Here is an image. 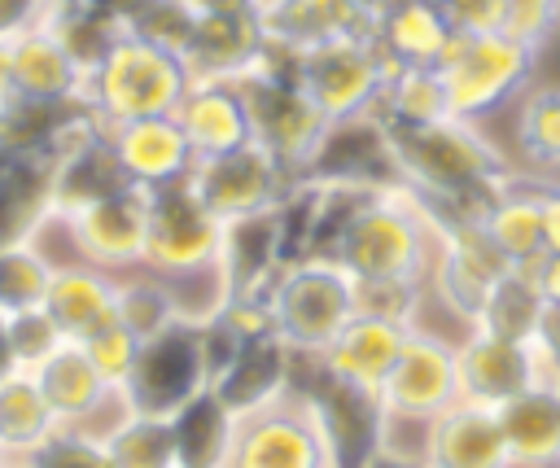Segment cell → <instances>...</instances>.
I'll return each mask as SVG.
<instances>
[{"instance_id":"1","label":"cell","mask_w":560,"mask_h":468,"mask_svg":"<svg viewBox=\"0 0 560 468\" xmlns=\"http://www.w3.org/2000/svg\"><path fill=\"white\" fill-rule=\"evenodd\" d=\"M385 149L394 179L407 184L438 219H477L486 201L521 175L508 144H499L486 122L451 114L424 127H385Z\"/></svg>"},{"instance_id":"2","label":"cell","mask_w":560,"mask_h":468,"mask_svg":"<svg viewBox=\"0 0 560 468\" xmlns=\"http://www.w3.org/2000/svg\"><path fill=\"white\" fill-rule=\"evenodd\" d=\"M328 254L354 280L429 284L433 254H438V214L407 184L385 179L354 201Z\"/></svg>"},{"instance_id":"3","label":"cell","mask_w":560,"mask_h":468,"mask_svg":"<svg viewBox=\"0 0 560 468\" xmlns=\"http://www.w3.org/2000/svg\"><path fill=\"white\" fill-rule=\"evenodd\" d=\"M188 83H192V70H188L184 52L122 26L114 35V44L88 70L83 101L105 127H114V122H131V118L175 114Z\"/></svg>"},{"instance_id":"4","label":"cell","mask_w":560,"mask_h":468,"mask_svg":"<svg viewBox=\"0 0 560 468\" xmlns=\"http://www.w3.org/2000/svg\"><path fill=\"white\" fill-rule=\"evenodd\" d=\"M271 315V332L302 359H315L359 315L354 276L332 254H298L276 267L258 289Z\"/></svg>"},{"instance_id":"5","label":"cell","mask_w":560,"mask_h":468,"mask_svg":"<svg viewBox=\"0 0 560 468\" xmlns=\"http://www.w3.org/2000/svg\"><path fill=\"white\" fill-rule=\"evenodd\" d=\"M438 74L446 87L451 118L490 127V118L508 114L521 101V92L542 74V52L508 31H486V35L455 31L438 61Z\"/></svg>"},{"instance_id":"6","label":"cell","mask_w":560,"mask_h":468,"mask_svg":"<svg viewBox=\"0 0 560 468\" xmlns=\"http://www.w3.org/2000/svg\"><path fill=\"white\" fill-rule=\"evenodd\" d=\"M223 468H341L315 394L289 381L267 402L236 411Z\"/></svg>"},{"instance_id":"7","label":"cell","mask_w":560,"mask_h":468,"mask_svg":"<svg viewBox=\"0 0 560 468\" xmlns=\"http://www.w3.org/2000/svg\"><path fill=\"white\" fill-rule=\"evenodd\" d=\"M236 87H241V96H245L254 140H258L262 149H271V153L280 157V166H284L293 179H302V175L315 166V157H319V149H324L332 122H328V118L306 101V92L293 83L289 57H280V52L267 48V52L236 79Z\"/></svg>"},{"instance_id":"8","label":"cell","mask_w":560,"mask_h":468,"mask_svg":"<svg viewBox=\"0 0 560 468\" xmlns=\"http://www.w3.org/2000/svg\"><path fill=\"white\" fill-rule=\"evenodd\" d=\"M289 74L306 92V101L337 127L354 118H376L394 61L381 52L372 31H359L289 57Z\"/></svg>"},{"instance_id":"9","label":"cell","mask_w":560,"mask_h":468,"mask_svg":"<svg viewBox=\"0 0 560 468\" xmlns=\"http://www.w3.org/2000/svg\"><path fill=\"white\" fill-rule=\"evenodd\" d=\"M48 227L66 245V262H92L114 276L144 267V241H149V188H118L96 201L48 210Z\"/></svg>"},{"instance_id":"10","label":"cell","mask_w":560,"mask_h":468,"mask_svg":"<svg viewBox=\"0 0 560 468\" xmlns=\"http://www.w3.org/2000/svg\"><path fill=\"white\" fill-rule=\"evenodd\" d=\"M118 389H122V402L140 416H175L188 398L210 389L201 324L175 319L162 332L144 337L136 350V363Z\"/></svg>"},{"instance_id":"11","label":"cell","mask_w":560,"mask_h":468,"mask_svg":"<svg viewBox=\"0 0 560 468\" xmlns=\"http://www.w3.org/2000/svg\"><path fill=\"white\" fill-rule=\"evenodd\" d=\"M223 236L228 223H219L201 197L179 184L149 188V241H144V267L158 271L162 280H179L206 267L223 262Z\"/></svg>"},{"instance_id":"12","label":"cell","mask_w":560,"mask_h":468,"mask_svg":"<svg viewBox=\"0 0 560 468\" xmlns=\"http://www.w3.org/2000/svg\"><path fill=\"white\" fill-rule=\"evenodd\" d=\"M289 184H293V175L258 140H245L228 153L197 157L188 171V188L201 197V206L219 223H241V219L276 210L284 201Z\"/></svg>"},{"instance_id":"13","label":"cell","mask_w":560,"mask_h":468,"mask_svg":"<svg viewBox=\"0 0 560 468\" xmlns=\"http://www.w3.org/2000/svg\"><path fill=\"white\" fill-rule=\"evenodd\" d=\"M512 271L477 219H438V254L429 271V302H438L464 332L472 328L490 289Z\"/></svg>"},{"instance_id":"14","label":"cell","mask_w":560,"mask_h":468,"mask_svg":"<svg viewBox=\"0 0 560 468\" xmlns=\"http://www.w3.org/2000/svg\"><path fill=\"white\" fill-rule=\"evenodd\" d=\"M376 398H381V411L394 420L433 424L442 411H451L459 402L455 341L429 324H411L394 367L385 372V381L376 389Z\"/></svg>"},{"instance_id":"15","label":"cell","mask_w":560,"mask_h":468,"mask_svg":"<svg viewBox=\"0 0 560 468\" xmlns=\"http://www.w3.org/2000/svg\"><path fill=\"white\" fill-rule=\"evenodd\" d=\"M455 367H459V402H477V407H503L521 389L547 385V367L534 341H512L486 328H468L455 341Z\"/></svg>"},{"instance_id":"16","label":"cell","mask_w":560,"mask_h":468,"mask_svg":"<svg viewBox=\"0 0 560 468\" xmlns=\"http://www.w3.org/2000/svg\"><path fill=\"white\" fill-rule=\"evenodd\" d=\"M83 61L61 44L48 22L0 44V92H18L44 105H70L83 101Z\"/></svg>"},{"instance_id":"17","label":"cell","mask_w":560,"mask_h":468,"mask_svg":"<svg viewBox=\"0 0 560 468\" xmlns=\"http://www.w3.org/2000/svg\"><path fill=\"white\" fill-rule=\"evenodd\" d=\"M31 376H35V385H39L48 411L57 416V424H83V429L96 433V429H101V416L122 402L118 385H109V381L96 372V363L88 359V350H83L79 341H61L48 359H39V363L31 367ZM96 437H101V433H96Z\"/></svg>"},{"instance_id":"18","label":"cell","mask_w":560,"mask_h":468,"mask_svg":"<svg viewBox=\"0 0 560 468\" xmlns=\"http://www.w3.org/2000/svg\"><path fill=\"white\" fill-rule=\"evenodd\" d=\"M114 157L122 166V175L136 188H162V184H179L188 179L197 153L184 136V127L175 122V114H153V118H131V122H114L105 127Z\"/></svg>"},{"instance_id":"19","label":"cell","mask_w":560,"mask_h":468,"mask_svg":"<svg viewBox=\"0 0 560 468\" xmlns=\"http://www.w3.org/2000/svg\"><path fill=\"white\" fill-rule=\"evenodd\" d=\"M267 52L254 9H192L184 61L192 79H241Z\"/></svg>"},{"instance_id":"20","label":"cell","mask_w":560,"mask_h":468,"mask_svg":"<svg viewBox=\"0 0 560 468\" xmlns=\"http://www.w3.org/2000/svg\"><path fill=\"white\" fill-rule=\"evenodd\" d=\"M407 328H411V324H402V319H385V315L359 311V315L332 337V346H328L324 354H315V363H319V372H328L332 381L376 394L381 381H385V372L394 367L402 341H407Z\"/></svg>"},{"instance_id":"21","label":"cell","mask_w":560,"mask_h":468,"mask_svg":"<svg viewBox=\"0 0 560 468\" xmlns=\"http://www.w3.org/2000/svg\"><path fill=\"white\" fill-rule=\"evenodd\" d=\"M254 13L267 48L280 57H298L315 44L372 31V22L350 0H258Z\"/></svg>"},{"instance_id":"22","label":"cell","mask_w":560,"mask_h":468,"mask_svg":"<svg viewBox=\"0 0 560 468\" xmlns=\"http://www.w3.org/2000/svg\"><path fill=\"white\" fill-rule=\"evenodd\" d=\"M424 468H512L494 407L455 402L429 424Z\"/></svg>"},{"instance_id":"23","label":"cell","mask_w":560,"mask_h":468,"mask_svg":"<svg viewBox=\"0 0 560 468\" xmlns=\"http://www.w3.org/2000/svg\"><path fill=\"white\" fill-rule=\"evenodd\" d=\"M175 122L184 127L197 157L228 153V149L254 140L249 109H245L236 79H192L184 101L175 105Z\"/></svg>"},{"instance_id":"24","label":"cell","mask_w":560,"mask_h":468,"mask_svg":"<svg viewBox=\"0 0 560 468\" xmlns=\"http://www.w3.org/2000/svg\"><path fill=\"white\" fill-rule=\"evenodd\" d=\"M289 381H293V350L276 332H249L219 363V372L210 376V389L232 411H249L271 394H280Z\"/></svg>"},{"instance_id":"25","label":"cell","mask_w":560,"mask_h":468,"mask_svg":"<svg viewBox=\"0 0 560 468\" xmlns=\"http://www.w3.org/2000/svg\"><path fill=\"white\" fill-rule=\"evenodd\" d=\"M44 311L61 328L66 341H83L101 324L118 319V276L92 262H57Z\"/></svg>"},{"instance_id":"26","label":"cell","mask_w":560,"mask_h":468,"mask_svg":"<svg viewBox=\"0 0 560 468\" xmlns=\"http://www.w3.org/2000/svg\"><path fill=\"white\" fill-rule=\"evenodd\" d=\"M508 153L525 175L560 179V79H534L508 109Z\"/></svg>"},{"instance_id":"27","label":"cell","mask_w":560,"mask_h":468,"mask_svg":"<svg viewBox=\"0 0 560 468\" xmlns=\"http://www.w3.org/2000/svg\"><path fill=\"white\" fill-rule=\"evenodd\" d=\"M481 232L499 245V254L512 262V267H534L542 254H547V241H542V201H538V184L534 175H516L508 179L490 201L486 210L477 214Z\"/></svg>"},{"instance_id":"28","label":"cell","mask_w":560,"mask_h":468,"mask_svg":"<svg viewBox=\"0 0 560 468\" xmlns=\"http://www.w3.org/2000/svg\"><path fill=\"white\" fill-rule=\"evenodd\" d=\"M455 26L438 9V0H389L372 17V39L398 66H438Z\"/></svg>"},{"instance_id":"29","label":"cell","mask_w":560,"mask_h":468,"mask_svg":"<svg viewBox=\"0 0 560 468\" xmlns=\"http://www.w3.org/2000/svg\"><path fill=\"white\" fill-rule=\"evenodd\" d=\"M494 411L512 468H560V394L551 385H529Z\"/></svg>"},{"instance_id":"30","label":"cell","mask_w":560,"mask_h":468,"mask_svg":"<svg viewBox=\"0 0 560 468\" xmlns=\"http://www.w3.org/2000/svg\"><path fill=\"white\" fill-rule=\"evenodd\" d=\"M52 206V157L0 149V241L35 232Z\"/></svg>"},{"instance_id":"31","label":"cell","mask_w":560,"mask_h":468,"mask_svg":"<svg viewBox=\"0 0 560 468\" xmlns=\"http://www.w3.org/2000/svg\"><path fill=\"white\" fill-rule=\"evenodd\" d=\"M232 424H236V411L214 389H201L197 398H188L171 416L179 468H223V455L232 446Z\"/></svg>"},{"instance_id":"32","label":"cell","mask_w":560,"mask_h":468,"mask_svg":"<svg viewBox=\"0 0 560 468\" xmlns=\"http://www.w3.org/2000/svg\"><path fill=\"white\" fill-rule=\"evenodd\" d=\"M52 429H57V416L48 411L35 376L22 367L0 376V455L26 459Z\"/></svg>"},{"instance_id":"33","label":"cell","mask_w":560,"mask_h":468,"mask_svg":"<svg viewBox=\"0 0 560 468\" xmlns=\"http://www.w3.org/2000/svg\"><path fill=\"white\" fill-rule=\"evenodd\" d=\"M52 271H57V258L39 245L35 232L0 241V315L44 306Z\"/></svg>"},{"instance_id":"34","label":"cell","mask_w":560,"mask_h":468,"mask_svg":"<svg viewBox=\"0 0 560 468\" xmlns=\"http://www.w3.org/2000/svg\"><path fill=\"white\" fill-rule=\"evenodd\" d=\"M446 114L451 109H446V87H442L438 66H398L389 74L381 109H376V118L385 127H424Z\"/></svg>"},{"instance_id":"35","label":"cell","mask_w":560,"mask_h":468,"mask_svg":"<svg viewBox=\"0 0 560 468\" xmlns=\"http://www.w3.org/2000/svg\"><path fill=\"white\" fill-rule=\"evenodd\" d=\"M538 315H542V293H538L529 267H512L481 302L472 328H486V332H499L512 341H534Z\"/></svg>"},{"instance_id":"36","label":"cell","mask_w":560,"mask_h":468,"mask_svg":"<svg viewBox=\"0 0 560 468\" xmlns=\"http://www.w3.org/2000/svg\"><path fill=\"white\" fill-rule=\"evenodd\" d=\"M105 451H109L114 468H179L171 416H140V411H127V416L105 433Z\"/></svg>"},{"instance_id":"37","label":"cell","mask_w":560,"mask_h":468,"mask_svg":"<svg viewBox=\"0 0 560 468\" xmlns=\"http://www.w3.org/2000/svg\"><path fill=\"white\" fill-rule=\"evenodd\" d=\"M118 319L144 341V337L162 332L166 324H175L184 315H179V302H175L171 284L158 271L136 267V271H122L118 276Z\"/></svg>"},{"instance_id":"38","label":"cell","mask_w":560,"mask_h":468,"mask_svg":"<svg viewBox=\"0 0 560 468\" xmlns=\"http://www.w3.org/2000/svg\"><path fill=\"white\" fill-rule=\"evenodd\" d=\"M26 464L31 468H114V459L105 451V437H96L83 424H57L26 455Z\"/></svg>"},{"instance_id":"39","label":"cell","mask_w":560,"mask_h":468,"mask_svg":"<svg viewBox=\"0 0 560 468\" xmlns=\"http://www.w3.org/2000/svg\"><path fill=\"white\" fill-rule=\"evenodd\" d=\"M79 346L88 350V359L96 363V372H101L109 385H122L127 372H131V363H136L140 337H136L122 319H109V324H101L96 332H88Z\"/></svg>"},{"instance_id":"40","label":"cell","mask_w":560,"mask_h":468,"mask_svg":"<svg viewBox=\"0 0 560 468\" xmlns=\"http://www.w3.org/2000/svg\"><path fill=\"white\" fill-rule=\"evenodd\" d=\"M61 341H66V337H61V328L52 324V315H48L44 306L9 315V346H13V363H18L22 372H31L39 359H48Z\"/></svg>"},{"instance_id":"41","label":"cell","mask_w":560,"mask_h":468,"mask_svg":"<svg viewBox=\"0 0 560 468\" xmlns=\"http://www.w3.org/2000/svg\"><path fill=\"white\" fill-rule=\"evenodd\" d=\"M503 31L547 57L560 39V0H508V26Z\"/></svg>"},{"instance_id":"42","label":"cell","mask_w":560,"mask_h":468,"mask_svg":"<svg viewBox=\"0 0 560 468\" xmlns=\"http://www.w3.org/2000/svg\"><path fill=\"white\" fill-rule=\"evenodd\" d=\"M438 9L464 35H486L508 26V0H438Z\"/></svg>"},{"instance_id":"43","label":"cell","mask_w":560,"mask_h":468,"mask_svg":"<svg viewBox=\"0 0 560 468\" xmlns=\"http://www.w3.org/2000/svg\"><path fill=\"white\" fill-rule=\"evenodd\" d=\"M52 13V0H0V44L44 26Z\"/></svg>"},{"instance_id":"44","label":"cell","mask_w":560,"mask_h":468,"mask_svg":"<svg viewBox=\"0 0 560 468\" xmlns=\"http://www.w3.org/2000/svg\"><path fill=\"white\" fill-rule=\"evenodd\" d=\"M534 350L542 354L547 385H556L560 381V302H542V315L534 328Z\"/></svg>"},{"instance_id":"45","label":"cell","mask_w":560,"mask_h":468,"mask_svg":"<svg viewBox=\"0 0 560 468\" xmlns=\"http://www.w3.org/2000/svg\"><path fill=\"white\" fill-rule=\"evenodd\" d=\"M538 201H542V241L547 254H560V179H538Z\"/></svg>"},{"instance_id":"46","label":"cell","mask_w":560,"mask_h":468,"mask_svg":"<svg viewBox=\"0 0 560 468\" xmlns=\"http://www.w3.org/2000/svg\"><path fill=\"white\" fill-rule=\"evenodd\" d=\"M542 302H560V254H542L534 267H529Z\"/></svg>"},{"instance_id":"47","label":"cell","mask_w":560,"mask_h":468,"mask_svg":"<svg viewBox=\"0 0 560 468\" xmlns=\"http://www.w3.org/2000/svg\"><path fill=\"white\" fill-rule=\"evenodd\" d=\"M363 468H424V464H411V459H398V455H385V451H372L363 459Z\"/></svg>"},{"instance_id":"48","label":"cell","mask_w":560,"mask_h":468,"mask_svg":"<svg viewBox=\"0 0 560 468\" xmlns=\"http://www.w3.org/2000/svg\"><path fill=\"white\" fill-rule=\"evenodd\" d=\"M18 363H13V346H9V315H0V376H9Z\"/></svg>"},{"instance_id":"49","label":"cell","mask_w":560,"mask_h":468,"mask_svg":"<svg viewBox=\"0 0 560 468\" xmlns=\"http://www.w3.org/2000/svg\"><path fill=\"white\" fill-rule=\"evenodd\" d=\"M258 0H192V9H254Z\"/></svg>"},{"instance_id":"50","label":"cell","mask_w":560,"mask_h":468,"mask_svg":"<svg viewBox=\"0 0 560 468\" xmlns=\"http://www.w3.org/2000/svg\"><path fill=\"white\" fill-rule=\"evenodd\" d=\"M350 4H354V9H359V13L368 17V22H372V17H376V13H381V9L389 4V0H350Z\"/></svg>"},{"instance_id":"51","label":"cell","mask_w":560,"mask_h":468,"mask_svg":"<svg viewBox=\"0 0 560 468\" xmlns=\"http://www.w3.org/2000/svg\"><path fill=\"white\" fill-rule=\"evenodd\" d=\"M0 468H31V464H26V459H4Z\"/></svg>"},{"instance_id":"52","label":"cell","mask_w":560,"mask_h":468,"mask_svg":"<svg viewBox=\"0 0 560 468\" xmlns=\"http://www.w3.org/2000/svg\"><path fill=\"white\" fill-rule=\"evenodd\" d=\"M551 389H556V394H560V381H556V385H551Z\"/></svg>"},{"instance_id":"53","label":"cell","mask_w":560,"mask_h":468,"mask_svg":"<svg viewBox=\"0 0 560 468\" xmlns=\"http://www.w3.org/2000/svg\"><path fill=\"white\" fill-rule=\"evenodd\" d=\"M0 464H4V455H0Z\"/></svg>"},{"instance_id":"54","label":"cell","mask_w":560,"mask_h":468,"mask_svg":"<svg viewBox=\"0 0 560 468\" xmlns=\"http://www.w3.org/2000/svg\"><path fill=\"white\" fill-rule=\"evenodd\" d=\"M184 4H192V0H184Z\"/></svg>"}]
</instances>
